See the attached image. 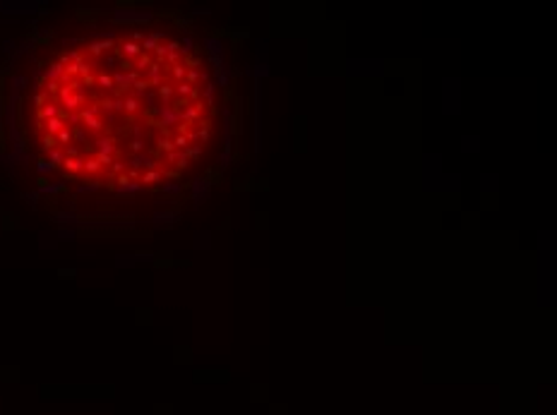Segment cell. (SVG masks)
Instances as JSON below:
<instances>
[{
  "instance_id": "obj_1",
  "label": "cell",
  "mask_w": 557,
  "mask_h": 415,
  "mask_svg": "<svg viewBox=\"0 0 557 415\" xmlns=\"http://www.w3.org/2000/svg\"><path fill=\"white\" fill-rule=\"evenodd\" d=\"M27 128L41 164L107 192H159L219 152L222 85L197 43L154 25L75 39L34 75Z\"/></svg>"
}]
</instances>
